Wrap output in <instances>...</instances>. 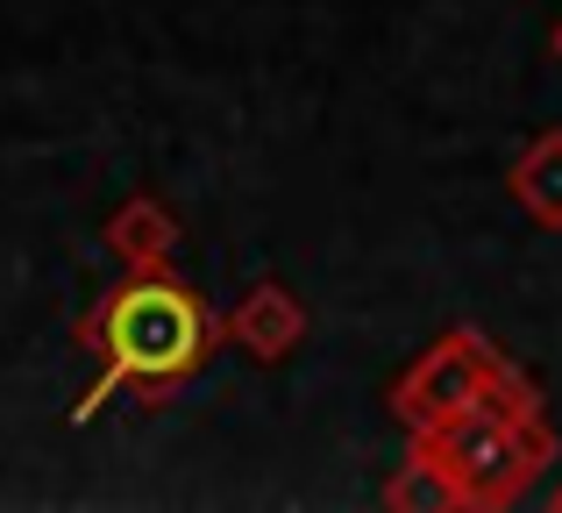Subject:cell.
<instances>
[{
  "mask_svg": "<svg viewBox=\"0 0 562 513\" xmlns=\"http://www.w3.org/2000/svg\"><path fill=\"white\" fill-rule=\"evenodd\" d=\"M549 506H555V513H562V486H555V492H549Z\"/></svg>",
  "mask_w": 562,
  "mask_h": 513,
  "instance_id": "obj_9",
  "label": "cell"
},
{
  "mask_svg": "<svg viewBox=\"0 0 562 513\" xmlns=\"http://www.w3.org/2000/svg\"><path fill=\"white\" fill-rule=\"evenodd\" d=\"M413 449L449 478V500L463 513L520 506L527 492L541 486V471L555 464L549 421H506V414H484V406H463V414L420 428Z\"/></svg>",
  "mask_w": 562,
  "mask_h": 513,
  "instance_id": "obj_2",
  "label": "cell"
},
{
  "mask_svg": "<svg viewBox=\"0 0 562 513\" xmlns=\"http://www.w3.org/2000/svg\"><path fill=\"white\" fill-rule=\"evenodd\" d=\"M384 506H398V513H456V500H449V478L435 471V464L420 457V449H406V464H398V478L378 492Z\"/></svg>",
  "mask_w": 562,
  "mask_h": 513,
  "instance_id": "obj_7",
  "label": "cell"
},
{
  "mask_svg": "<svg viewBox=\"0 0 562 513\" xmlns=\"http://www.w3.org/2000/svg\"><path fill=\"white\" fill-rule=\"evenodd\" d=\"M221 328H228V343L243 349L249 364H285L292 349L306 343V328H314V321H306V306H300V292H292V286L263 278V286H249L243 300L228 306V321H221Z\"/></svg>",
  "mask_w": 562,
  "mask_h": 513,
  "instance_id": "obj_4",
  "label": "cell"
},
{
  "mask_svg": "<svg viewBox=\"0 0 562 513\" xmlns=\"http://www.w3.org/2000/svg\"><path fill=\"white\" fill-rule=\"evenodd\" d=\"M506 193H513V208H520L535 228L562 236V129L527 136V150L513 157V171H506Z\"/></svg>",
  "mask_w": 562,
  "mask_h": 513,
  "instance_id": "obj_6",
  "label": "cell"
},
{
  "mask_svg": "<svg viewBox=\"0 0 562 513\" xmlns=\"http://www.w3.org/2000/svg\"><path fill=\"white\" fill-rule=\"evenodd\" d=\"M100 243H108V257L122 271H171V257H179V214L157 193H128L100 222Z\"/></svg>",
  "mask_w": 562,
  "mask_h": 513,
  "instance_id": "obj_5",
  "label": "cell"
},
{
  "mask_svg": "<svg viewBox=\"0 0 562 513\" xmlns=\"http://www.w3.org/2000/svg\"><path fill=\"white\" fill-rule=\"evenodd\" d=\"M79 343L100 357V378L86 386V400L71 406V421H93L114 392H171L186 378L206 371L228 328L221 314L171 271H122V286L79 321Z\"/></svg>",
  "mask_w": 562,
  "mask_h": 513,
  "instance_id": "obj_1",
  "label": "cell"
},
{
  "mask_svg": "<svg viewBox=\"0 0 562 513\" xmlns=\"http://www.w3.org/2000/svg\"><path fill=\"white\" fill-rule=\"evenodd\" d=\"M498 357H506V349H498L484 328H449L406 364V378L384 392V406H392V421L406 435H420V428H435V421L463 414V406L484 392V378H492Z\"/></svg>",
  "mask_w": 562,
  "mask_h": 513,
  "instance_id": "obj_3",
  "label": "cell"
},
{
  "mask_svg": "<svg viewBox=\"0 0 562 513\" xmlns=\"http://www.w3.org/2000/svg\"><path fill=\"white\" fill-rule=\"evenodd\" d=\"M549 57H555V65H562V22L549 29Z\"/></svg>",
  "mask_w": 562,
  "mask_h": 513,
  "instance_id": "obj_8",
  "label": "cell"
}]
</instances>
